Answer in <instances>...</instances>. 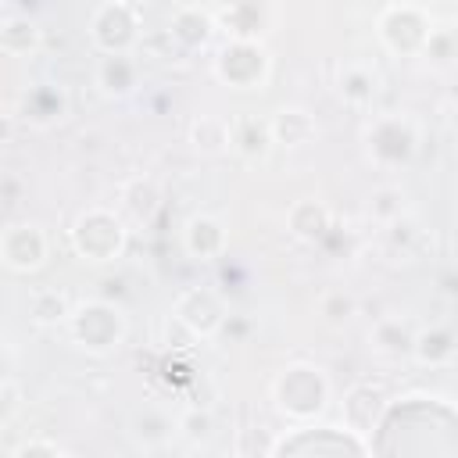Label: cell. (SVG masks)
Instances as JSON below:
<instances>
[{"label": "cell", "instance_id": "cell-15", "mask_svg": "<svg viewBox=\"0 0 458 458\" xmlns=\"http://www.w3.org/2000/svg\"><path fill=\"white\" fill-rule=\"evenodd\" d=\"M229 129H233V150L243 157H265L276 143L272 125L258 122V118H236V122H229Z\"/></svg>", "mask_w": 458, "mask_h": 458}, {"label": "cell", "instance_id": "cell-27", "mask_svg": "<svg viewBox=\"0 0 458 458\" xmlns=\"http://www.w3.org/2000/svg\"><path fill=\"white\" fill-rule=\"evenodd\" d=\"M354 311H358V301H354L351 293H344V290H329V293H322V301H318V315H322L329 326H347V322L354 318Z\"/></svg>", "mask_w": 458, "mask_h": 458}, {"label": "cell", "instance_id": "cell-6", "mask_svg": "<svg viewBox=\"0 0 458 458\" xmlns=\"http://www.w3.org/2000/svg\"><path fill=\"white\" fill-rule=\"evenodd\" d=\"M0 261L11 272H36L47 261V233L36 222H11L0 236Z\"/></svg>", "mask_w": 458, "mask_h": 458}, {"label": "cell", "instance_id": "cell-26", "mask_svg": "<svg viewBox=\"0 0 458 458\" xmlns=\"http://www.w3.org/2000/svg\"><path fill=\"white\" fill-rule=\"evenodd\" d=\"M340 93H344L351 104H369L372 93H376V75H372L369 68H361V64H351V68H344V75H340Z\"/></svg>", "mask_w": 458, "mask_h": 458}, {"label": "cell", "instance_id": "cell-20", "mask_svg": "<svg viewBox=\"0 0 458 458\" xmlns=\"http://www.w3.org/2000/svg\"><path fill=\"white\" fill-rule=\"evenodd\" d=\"M172 36L182 43V47H204L208 43V36H211V18L200 11V7H182V11H175V18H172Z\"/></svg>", "mask_w": 458, "mask_h": 458}, {"label": "cell", "instance_id": "cell-5", "mask_svg": "<svg viewBox=\"0 0 458 458\" xmlns=\"http://www.w3.org/2000/svg\"><path fill=\"white\" fill-rule=\"evenodd\" d=\"M429 32H433V21H429L419 7H411V4L390 7V11L379 18V36H383V43H386L394 54H422Z\"/></svg>", "mask_w": 458, "mask_h": 458}, {"label": "cell", "instance_id": "cell-2", "mask_svg": "<svg viewBox=\"0 0 458 458\" xmlns=\"http://www.w3.org/2000/svg\"><path fill=\"white\" fill-rule=\"evenodd\" d=\"M72 340L89 354H111L125 340V315L107 301H86L68 315Z\"/></svg>", "mask_w": 458, "mask_h": 458}, {"label": "cell", "instance_id": "cell-29", "mask_svg": "<svg viewBox=\"0 0 458 458\" xmlns=\"http://www.w3.org/2000/svg\"><path fill=\"white\" fill-rule=\"evenodd\" d=\"M369 211H372L376 218L397 222V218H401V211H404V193H401L397 186H383V190H376V193H372Z\"/></svg>", "mask_w": 458, "mask_h": 458}, {"label": "cell", "instance_id": "cell-21", "mask_svg": "<svg viewBox=\"0 0 458 458\" xmlns=\"http://www.w3.org/2000/svg\"><path fill=\"white\" fill-rule=\"evenodd\" d=\"M36 43H39V29L29 21V14H11V18L4 21V29H0V47H4V54L21 57V54L36 50Z\"/></svg>", "mask_w": 458, "mask_h": 458}, {"label": "cell", "instance_id": "cell-24", "mask_svg": "<svg viewBox=\"0 0 458 458\" xmlns=\"http://www.w3.org/2000/svg\"><path fill=\"white\" fill-rule=\"evenodd\" d=\"M225 25L233 29L236 39H254L261 29V4L258 0H236L225 11Z\"/></svg>", "mask_w": 458, "mask_h": 458}, {"label": "cell", "instance_id": "cell-7", "mask_svg": "<svg viewBox=\"0 0 458 458\" xmlns=\"http://www.w3.org/2000/svg\"><path fill=\"white\" fill-rule=\"evenodd\" d=\"M365 140H369V157L379 161V165H401V161H408L415 154V143H419L411 122L408 118H397V114L379 118L369 129Z\"/></svg>", "mask_w": 458, "mask_h": 458}, {"label": "cell", "instance_id": "cell-4", "mask_svg": "<svg viewBox=\"0 0 458 458\" xmlns=\"http://www.w3.org/2000/svg\"><path fill=\"white\" fill-rule=\"evenodd\" d=\"M215 75L233 89H261L268 79V57L254 39H233L215 57Z\"/></svg>", "mask_w": 458, "mask_h": 458}, {"label": "cell", "instance_id": "cell-8", "mask_svg": "<svg viewBox=\"0 0 458 458\" xmlns=\"http://www.w3.org/2000/svg\"><path fill=\"white\" fill-rule=\"evenodd\" d=\"M136 29H140L136 11H132L125 0H107V4L93 14V25H89L93 43H97L104 54H122V50L136 39Z\"/></svg>", "mask_w": 458, "mask_h": 458}, {"label": "cell", "instance_id": "cell-28", "mask_svg": "<svg viewBox=\"0 0 458 458\" xmlns=\"http://www.w3.org/2000/svg\"><path fill=\"white\" fill-rule=\"evenodd\" d=\"M175 429H179L182 440L204 444V440H211V433H215V419H211V411H204V408H190V411H182V419L175 422Z\"/></svg>", "mask_w": 458, "mask_h": 458}, {"label": "cell", "instance_id": "cell-9", "mask_svg": "<svg viewBox=\"0 0 458 458\" xmlns=\"http://www.w3.org/2000/svg\"><path fill=\"white\" fill-rule=\"evenodd\" d=\"M175 318L193 333V336H215L225 322V304L215 290H186L175 301Z\"/></svg>", "mask_w": 458, "mask_h": 458}, {"label": "cell", "instance_id": "cell-18", "mask_svg": "<svg viewBox=\"0 0 458 458\" xmlns=\"http://www.w3.org/2000/svg\"><path fill=\"white\" fill-rule=\"evenodd\" d=\"M190 143H193V150L215 157V154H222V150L233 147V129H229V122H222V118L200 114V118L193 122V129H190Z\"/></svg>", "mask_w": 458, "mask_h": 458}, {"label": "cell", "instance_id": "cell-3", "mask_svg": "<svg viewBox=\"0 0 458 458\" xmlns=\"http://www.w3.org/2000/svg\"><path fill=\"white\" fill-rule=\"evenodd\" d=\"M72 243H75L79 258H86V261H114L125 250V225L111 211L89 208L79 215V222L72 229Z\"/></svg>", "mask_w": 458, "mask_h": 458}, {"label": "cell", "instance_id": "cell-10", "mask_svg": "<svg viewBox=\"0 0 458 458\" xmlns=\"http://www.w3.org/2000/svg\"><path fill=\"white\" fill-rule=\"evenodd\" d=\"M383 408H386L383 394L376 386H369V383H358L344 397V422H347V429H354L358 437H365V433H372L379 426Z\"/></svg>", "mask_w": 458, "mask_h": 458}, {"label": "cell", "instance_id": "cell-13", "mask_svg": "<svg viewBox=\"0 0 458 458\" xmlns=\"http://www.w3.org/2000/svg\"><path fill=\"white\" fill-rule=\"evenodd\" d=\"M97 86L107 97H125L136 86V61L122 50V54H104L97 64Z\"/></svg>", "mask_w": 458, "mask_h": 458}, {"label": "cell", "instance_id": "cell-19", "mask_svg": "<svg viewBox=\"0 0 458 458\" xmlns=\"http://www.w3.org/2000/svg\"><path fill=\"white\" fill-rule=\"evenodd\" d=\"M411 354H415L422 365H447V361L454 358V333L444 329V326L422 329V333H415Z\"/></svg>", "mask_w": 458, "mask_h": 458}, {"label": "cell", "instance_id": "cell-23", "mask_svg": "<svg viewBox=\"0 0 458 458\" xmlns=\"http://www.w3.org/2000/svg\"><path fill=\"white\" fill-rule=\"evenodd\" d=\"M122 200H125V208H129L132 218L150 222L154 211H157V204H161V193H157L154 182H147V179H132V182L122 190Z\"/></svg>", "mask_w": 458, "mask_h": 458}, {"label": "cell", "instance_id": "cell-31", "mask_svg": "<svg viewBox=\"0 0 458 458\" xmlns=\"http://www.w3.org/2000/svg\"><path fill=\"white\" fill-rule=\"evenodd\" d=\"M14 404H18V401H14V383L7 379V383H4V419L14 411Z\"/></svg>", "mask_w": 458, "mask_h": 458}, {"label": "cell", "instance_id": "cell-1", "mask_svg": "<svg viewBox=\"0 0 458 458\" xmlns=\"http://www.w3.org/2000/svg\"><path fill=\"white\" fill-rule=\"evenodd\" d=\"M272 397H276L283 415L315 419L329 401V379L322 376V369H315L308 361H297V365L283 369V376L272 386Z\"/></svg>", "mask_w": 458, "mask_h": 458}, {"label": "cell", "instance_id": "cell-16", "mask_svg": "<svg viewBox=\"0 0 458 458\" xmlns=\"http://www.w3.org/2000/svg\"><path fill=\"white\" fill-rule=\"evenodd\" d=\"M369 340H372V347H376L379 354H386V358L411 354V347H415V333H411L408 322H401V318H379V322L372 326Z\"/></svg>", "mask_w": 458, "mask_h": 458}, {"label": "cell", "instance_id": "cell-11", "mask_svg": "<svg viewBox=\"0 0 458 458\" xmlns=\"http://www.w3.org/2000/svg\"><path fill=\"white\" fill-rule=\"evenodd\" d=\"M225 243H229L225 225L218 218H211V215H193L186 222V229H182V247L197 261H211V258L225 254Z\"/></svg>", "mask_w": 458, "mask_h": 458}, {"label": "cell", "instance_id": "cell-12", "mask_svg": "<svg viewBox=\"0 0 458 458\" xmlns=\"http://www.w3.org/2000/svg\"><path fill=\"white\" fill-rule=\"evenodd\" d=\"M286 225H290V233H293L297 240L315 243V240H322V236L333 229V215H329V208H326L322 200L304 197V200H297V204L290 208Z\"/></svg>", "mask_w": 458, "mask_h": 458}, {"label": "cell", "instance_id": "cell-30", "mask_svg": "<svg viewBox=\"0 0 458 458\" xmlns=\"http://www.w3.org/2000/svg\"><path fill=\"white\" fill-rule=\"evenodd\" d=\"M29 454H50V458H61V454H68V451L57 447V444H50V440H25V444L11 447V458H29Z\"/></svg>", "mask_w": 458, "mask_h": 458}, {"label": "cell", "instance_id": "cell-17", "mask_svg": "<svg viewBox=\"0 0 458 458\" xmlns=\"http://www.w3.org/2000/svg\"><path fill=\"white\" fill-rule=\"evenodd\" d=\"M129 437H132L140 447L157 451V447H165V444L172 440V422H168L157 408H143V411L132 415V422H129Z\"/></svg>", "mask_w": 458, "mask_h": 458}, {"label": "cell", "instance_id": "cell-14", "mask_svg": "<svg viewBox=\"0 0 458 458\" xmlns=\"http://www.w3.org/2000/svg\"><path fill=\"white\" fill-rule=\"evenodd\" d=\"M268 125H272V140L276 143H286V147H301V143H308L318 132L315 118L304 107H279Z\"/></svg>", "mask_w": 458, "mask_h": 458}, {"label": "cell", "instance_id": "cell-25", "mask_svg": "<svg viewBox=\"0 0 458 458\" xmlns=\"http://www.w3.org/2000/svg\"><path fill=\"white\" fill-rule=\"evenodd\" d=\"M422 54L433 61V64H454L458 61V25H440L429 32Z\"/></svg>", "mask_w": 458, "mask_h": 458}, {"label": "cell", "instance_id": "cell-22", "mask_svg": "<svg viewBox=\"0 0 458 458\" xmlns=\"http://www.w3.org/2000/svg\"><path fill=\"white\" fill-rule=\"evenodd\" d=\"M72 308H68V297L57 293V290H36L29 297V318L39 322V326H54V322H68Z\"/></svg>", "mask_w": 458, "mask_h": 458}]
</instances>
